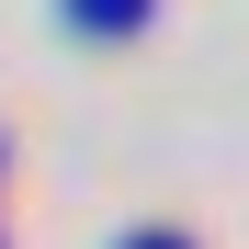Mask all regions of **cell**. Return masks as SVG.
<instances>
[{
	"instance_id": "cell-1",
	"label": "cell",
	"mask_w": 249,
	"mask_h": 249,
	"mask_svg": "<svg viewBox=\"0 0 249 249\" xmlns=\"http://www.w3.org/2000/svg\"><path fill=\"white\" fill-rule=\"evenodd\" d=\"M57 12L91 34V46H124V34H147V23H159V0H57Z\"/></svg>"
},
{
	"instance_id": "cell-2",
	"label": "cell",
	"mask_w": 249,
	"mask_h": 249,
	"mask_svg": "<svg viewBox=\"0 0 249 249\" xmlns=\"http://www.w3.org/2000/svg\"><path fill=\"white\" fill-rule=\"evenodd\" d=\"M113 249H193L181 227H136V238H113Z\"/></svg>"
},
{
	"instance_id": "cell-3",
	"label": "cell",
	"mask_w": 249,
	"mask_h": 249,
	"mask_svg": "<svg viewBox=\"0 0 249 249\" xmlns=\"http://www.w3.org/2000/svg\"><path fill=\"white\" fill-rule=\"evenodd\" d=\"M0 159H12V147H0Z\"/></svg>"
}]
</instances>
